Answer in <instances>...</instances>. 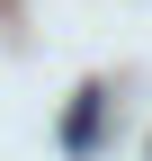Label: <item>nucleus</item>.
I'll return each instance as SVG.
<instances>
[{
	"instance_id": "obj_1",
	"label": "nucleus",
	"mask_w": 152,
	"mask_h": 161,
	"mask_svg": "<svg viewBox=\"0 0 152 161\" xmlns=\"http://www.w3.org/2000/svg\"><path fill=\"white\" fill-rule=\"evenodd\" d=\"M99 125H107V90H81V98L63 108V143L90 152V143H99Z\"/></svg>"
}]
</instances>
